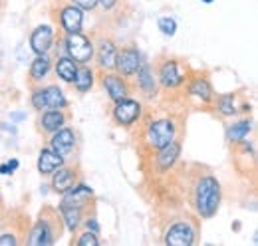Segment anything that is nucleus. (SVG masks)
I'll return each instance as SVG.
<instances>
[{"mask_svg": "<svg viewBox=\"0 0 258 246\" xmlns=\"http://www.w3.org/2000/svg\"><path fill=\"white\" fill-rule=\"evenodd\" d=\"M221 183L213 173H203L195 179L193 207L201 218H213L221 209Z\"/></svg>", "mask_w": 258, "mask_h": 246, "instance_id": "1", "label": "nucleus"}, {"mask_svg": "<svg viewBox=\"0 0 258 246\" xmlns=\"http://www.w3.org/2000/svg\"><path fill=\"white\" fill-rule=\"evenodd\" d=\"M62 226H64V222H62L60 211L54 209V207H44L40 211V216L32 224V228L28 232V238L24 242L30 246L54 244L62 234Z\"/></svg>", "mask_w": 258, "mask_h": 246, "instance_id": "2", "label": "nucleus"}, {"mask_svg": "<svg viewBox=\"0 0 258 246\" xmlns=\"http://www.w3.org/2000/svg\"><path fill=\"white\" fill-rule=\"evenodd\" d=\"M177 135H179L177 121L169 115H163V117H155V119L145 123L143 143L149 151H159L165 145H169L171 141H175Z\"/></svg>", "mask_w": 258, "mask_h": 246, "instance_id": "3", "label": "nucleus"}, {"mask_svg": "<svg viewBox=\"0 0 258 246\" xmlns=\"http://www.w3.org/2000/svg\"><path fill=\"white\" fill-rule=\"evenodd\" d=\"M155 74H157V84L161 86L163 90H167V92L181 90L185 86V82L189 80L185 64L175 60V58H163L157 64Z\"/></svg>", "mask_w": 258, "mask_h": 246, "instance_id": "4", "label": "nucleus"}, {"mask_svg": "<svg viewBox=\"0 0 258 246\" xmlns=\"http://www.w3.org/2000/svg\"><path fill=\"white\" fill-rule=\"evenodd\" d=\"M197 242V224L191 218L177 216L169 222L163 232V244L167 246H191Z\"/></svg>", "mask_w": 258, "mask_h": 246, "instance_id": "5", "label": "nucleus"}, {"mask_svg": "<svg viewBox=\"0 0 258 246\" xmlns=\"http://www.w3.org/2000/svg\"><path fill=\"white\" fill-rule=\"evenodd\" d=\"M64 48L66 56H70L80 66L92 64V60H94V40L82 32L64 34Z\"/></svg>", "mask_w": 258, "mask_h": 246, "instance_id": "6", "label": "nucleus"}, {"mask_svg": "<svg viewBox=\"0 0 258 246\" xmlns=\"http://www.w3.org/2000/svg\"><path fill=\"white\" fill-rule=\"evenodd\" d=\"M30 103L34 109H68V97L64 95L60 86H46L34 88L30 93Z\"/></svg>", "mask_w": 258, "mask_h": 246, "instance_id": "7", "label": "nucleus"}, {"mask_svg": "<svg viewBox=\"0 0 258 246\" xmlns=\"http://www.w3.org/2000/svg\"><path fill=\"white\" fill-rule=\"evenodd\" d=\"M143 115V105L139 99L133 97H123L119 101H113V109H111V119L119 127H131L135 123L141 121Z\"/></svg>", "mask_w": 258, "mask_h": 246, "instance_id": "8", "label": "nucleus"}, {"mask_svg": "<svg viewBox=\"0 0 258 246\" xmlns=\"http://www.w3.org/2000/svg\"><path fill=\"white\" fill-rule=\"evenodd\" d=\"M143 64V54L141 50L135 46V44H125L121 48H117V54H115V72L123 78H135L139 66Z\"/></svg>", "mask_w": 258, "mask_h": 246, "instance_id": "9", "label": "nucleus"}, {"mask_svg": "<svg viewBox=\"0 0 258 246\" xmlns=\"http://www.w3.org/2000/svg\"><path fill=\"white\" fill-rule=\"evenodd\" d=\"M115 54H117V44L109 36L97 38L94 46V60L99 72H111L115 70Z\"/></svg>", "mask_w": 258, "mask_h": 246, "instance_id": "10", "label": "nucleus"}, {"mask_svg": "<svg viewBox=\"0 0 258 246\" xmlns=\"http://www.w3.org/2000/svg\"><path fill=\"white\" fill-rule=\"evenodd\" d=\"M99 82H101V88L105 90L107 97L111 101H119L123 97H127L131 93V84H129L127 78L119 76L117 72H101L99 74Z\"/></svg>", "mask_w": 258, "mask_h": 246, "instance_id": "11", "label": "nucleus"}, {"mask_svg": "<svg viewBox=\"0 0 258 246\" xmlns=\"http://www.w3.org/2000/svg\"><path fill=\"white\" fill-rule=\"evenodd\" d=\"M58 22H60V28H62L64 34L82 32V28H84V10L70 0V2H66V4L60 6Z\"/></svg>", "mask_w": 258, "mask_h": 246, "instance_id": "12", "label": "nucleus"}, {"mask_svg": "<svg viewBox=\"0 0 258 246\" xmlns=\"http://www.w3.org/2000/svg\"><path fill=\"white\" fill-rule=\"evenodd\" d=\"M90 203H94V191H92L90 184H86L80 179L74 187H70L66 193H62V203H60V205L84 207V209H88Z\"/></svg>", "mask_w": 258, "mask_h": 246, "instance_id": "13", "label": "nucleus"}, {"mask_svg": "<svg viewBox=\"0 0 258 246\" xmlns=\"http://www.w3.org/2000/svg\"><path fill=\"white\" fill-rule=\"evenodd\" d=\"M187 84V93L195 97L197 101H201V103H213V99H215V90H213V84L209 82V78L205 76V74H197L193 76L191 80H187L185 82Z\"/></svg>", "mask_w": 258, "mask_h": 246, "instance_id": "14", "label": "nucleus"}, {"mask_svg": "<svg viewBox=\"0 0 258 246\" xmlns=\"http://www.w3.org/2000/svg\"><path fill=\"white\" fill-rule=\"evenodd\" d=\"M54 48V28L50 24H40L30 34V50L34 54H48Z\"/></svg>", "mask_w": 258, "mask_h": 246, "instance_id": "15", "label": "nucleus"}, {"mask_svg": "<svg viewBox=\"0 0 258 246\" xmlns=\"http://www.w3.org/2000/svg\"><path fill=\"white\" fill-rule=\"evenodd\" d=\"M52 191L54 193H58V195H62L66 193L70 187H74V184L78 183L82 177H80V171L76 169V167H68V165H62V167H58L52 175Z\"/></svg>", "mask_w": 258, "mask_h": 246, "instance_id": "16", "label": "nucleus"}, {"mask_svg": "<svg viewBox=\"0 0 258 246\" xmlns=\"http://www.w3.org/2000/svg\"><path fill=\"white\" fill-rule=\"evenodd\" d=\"M52 137H50V145L48 147H52L56 153H60L62 157H68V155H72L74 151V147H76V131L72 129V127H60L58 131H54V133H50Z\"/></svg>", "mask_w": 258, "mask_h": 246, "instance_id": "17", "label": "nucleus"}, {"mask_svg": "<svg viewBox=\"0 0 258 246\" xmlns=\"http://www.w3.org/2000/svg\"><path fill=\"white\" fill-rule=\"evenodd\" d=\"M135 78H137V88H139V92L143 93V97L153 99V97L157 95V86H159V84H157L155 70L151 68V64L143 61V64L139 66Z\"/></svg>", "mask_w": 258, "mask_h": 246, "instance_id": "18", "label": "nucleus"}, {"mask_svg": "<svg viewBox=\"0 0 258 246\" xmlns=\"http://www.w3.org/2000/svg\"><path fill=\"white\" fill-rule=\"evenodd\" d=\"M181 155V141H171L169 145H165L163 149L155 151V169L159 173H167L175 167V163L179 161Z\"/></svg>", "mask_w": 258, "mask_h": 246, "instance_id": "19", "label": "nucleus"}, {"mask_svg": "<svg viewBox=\"0 0 258 246\" xmlns=\"http://www.w3.org/2000/svg\"><path fill=\"white\" fill-rule=\"evenodd\" d=\"M66 163V157L56 153L52 147H42L38 155V173L42 177H50L58 167H62Z\"/></svg>", "mask_w": 258, "mask_h": 246, "instance_id": "20", "label": "nucleus"}, {"mask_svg": "<svg viewBox=\"0 0 258 246\" xmlns=\"http://www.w3.org/2000/svg\"><path fill=\"white\" fill-rule=\"evenodd\" d=\"M66 121H68V113L66 109H44L40 113V119H38V125L44 133H54L58 131L60 127H64Z\"/></svg>", "mask_w": 258, "mask_h": 246, "instance_id": "21", "label": "nucleus"}, {"mask_svg": "<svg viewBox=\"0 0 258 246\" xmlns=\"http://www.w3.org/2000/svg\"><path fill=\"white\" fill-rule=\"evenodd\" d=\"M58 211H60V216H62V222H64V226L68 228V232H78V228L82 226V222H84V218H86V211L88 209H84V207H70V205H60L58 207Z\"/></svg>", "mask_w": 258, "mask_h": 246, "instance_id": "22", "label": "nucleus"}, {"mask_svg": "<svg viewBox=\"0 0 258 246\" xmlns=\"http://www.w3.org/2000/svg\"><path fill=\"white\" fill-rule=\"evenodd\" d=\"M52 70V58L48 54H38L34 61L30 64V70H28V82L36 86V84H42V80L50 74Z\"/></svg>", "mask_w": 258, "mask_h": 246, "instance_id": "23", "label": "nucleus"}, {"mask_svg": "<svg viewBox=\"0 0 258 246\" xmlns=\"http://www.w3.org/2000/svg\"><path fill=\"white\" fill-rule=\"evenodd\" d=\"M72 84H74V88H76L78 93H88L94 88V84H96V70H94L90 64L80 66V68H78V74H76V78H74Z\"/></svg>", "mask_w": 258, "mask_h": 246, "instance_id": "24", "label": "nucleus"}, {"mask_svg": "<svg viewBox=\"0 0 258 246\" xmlns=\"http://www.w3.org/2000/svg\"><path fill=\"white\" fill-rule=\"evenodd\" d=\"M78 68H80V64H76L70 56L58 58L56 66H54L56 76H58L64 84H72V82H74V78H76V74H78Z\"/></svg>", "mask_w": 258, "mask_h": 246, "instance_id": "25", "label": "nucleus"}, {"mask_svg": "<svg viewBox=\"0 0 258 246\" xmlns=\"http://www.w3.org/2000/svg\"><path fill=\"white\" fill-rule=\"evenodd\" d=\"M213 103H215L219 115H223V117H232L238 111V107H236V95L234 93H221L219 97L213 99Z\"/></svg>", "mask_w": 258, "mask_h": 246, "instance_id": "26", "label": "nucleus"}, {"mask_svg": "<svg viewBox=\"0 0 258 246\" xmlns=\"http://www.w3.org/2000/svg\"><path fill=\"white\" fill-rule=\"evenodd\" d=\"M250 131H252V119H238L228 127L226 137H228L230 143H236V141L246 139L250 135Z\"/></svg>", "mask_w": 258, "mask_h": 246, "instance_id": "27", "label": "nucleus"}, {"mask_svg": "<svg viewBox=\"0 0 258 246\" xmlns=\"http://www.w3.org/2000/svg\"><path fill=\"white\" fill-rule=\"evenodd\" d=\"M157 26H159V32H161L163 36H169V38L175 36V32H177V22L171 16H161L159 22H157Z\"/></svg>", "mask_w": 258, "mask_h": 246, "instance_id": "28", "label": "nucleus"}, {"mask_svg": "<svg viewBox=\"0 0 258 246\" xmlns=\"http://www.w3.org/2000/svg\"><path fill=\"white\" fill-rule=\"evenodd\" d=\"M78 246H99L101 244V240L97 238L96 232H92V230H84V232H80V236L74 240Z\"/></svg>", "mask_w": 258, "mask_h": 246, "instance_id": "29", "label": "nucleus"}, {"mask_svg": "<svg viewBox=\"0 0 258 246\" xmlns=\"http://www.w3.org/2000/svg\"><path fill=\"white\" fill-rule=\"evenodd\" d=\"M84 226H86V230H92V232H99V222H97V216L96 213H92V215H88L84 218V222H82Z\"/></svg>", "mask_w": 258, "mask_h": 246, "instance_id": "30", "label": "nucleus"}, {"mask_svg": "<svg viewBox=\"0 0 258 246\" xmlns=\"http://www.w3.org/2000/svg\"><path fill=\"white\" fill-rule=\"evenodd\" d=\"M18 159H10L8 163H2L0 165V175H12L16 169H18Z\"/></svg>", "mask_w": 258, "mask_h": 246, "instance_id": "31", "label": "nucleus"}, {"mask_svg": "<svg viewBox=\"0 0 258 246\" xmlns=\"http://www.w3.org/2000/svg\"><path fill=\"white\" fill-rule=\"evenodd\" d=\"M76 6H80L82 10H96L97 0H72Z\"/></svg>", "mask_w": 258, "mask_h": 246, "instance_id": "32", "label": "nucleus"}, {"mask_svg": "<svg viewBox=\"0 0 258 246\" xmlns=\"http://www.w3.org/2000/svg\"><path fill=\"white\" fill-rule=\"evenodd\" d=\"M117 4H119V0H97V6H101L105 12H111Z\"/></svg>", "mask_w": 258, "mask_h": 246, "instance_id": "33", "label": "nucleus"}, {"mask_svg": "<svg viewBox=\"0 0 258 246\" xmlns=\"http://www.w3.org/2000/svg\"><path fill=\"white\" fill-rule=\"evenodd\" d=\"M10 119L14 123H18V121H22V119H26V113H24V111H12V113H10Z\"/></svg>", "mask_w": 258, "mask_h": 246, "instance_id": "34", "label": "nucleus"}, {"mask_svg": "<svg viewBox=\"0 0 258 246\" xmlns=\"http://www.w3.org/2000/svg\"><path fill=\"white\" fill-rule=\"evenodd\" d=\"M2 220H4V205H2V197H0V230H2Z\"/></svg>", "mask_w": 258, "mask_h": 246, "instance_id": "35", "label": "nucleus"}, {"mask_svg": "<svg viewBox=\"0 0 258 246\" xmlns=\"http://www.w3.org/2000/svg\"><path fill=\"white\" fill-rule=\"evenodd\" d=\"M201 2H205V4H213L215 0H201Z\"/></svg>", "mask_w": 258, "mask_h": 246, "instance_id": "36", "label": "nucleus"}]
</instances>
